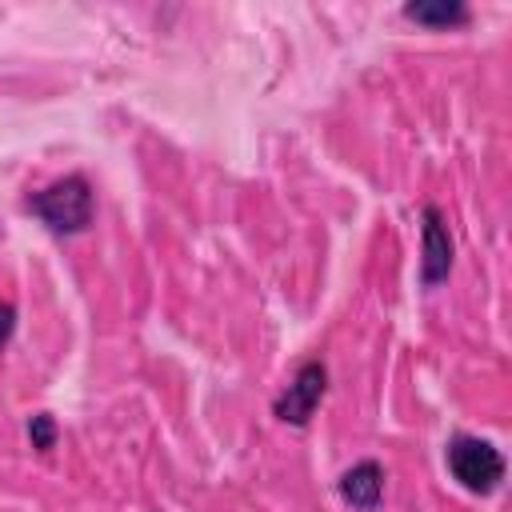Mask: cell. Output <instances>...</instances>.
<instances>
[{"instance_id":"1","label":"cell","mask_w":512,"mask_h":512,"mask_svg":"<svg viewBox=\"0 0 512 512\" xmlns=\"http://www.w3.org/2000/svg\"><path fill=\"white\" fill-rule=\"evenodd\" d=\"M24 208L56 236H76L92 224V212H96V192L88 184V176L80 172H68L36 192H28Z\"/></svg>"},{"instance_id":"2","label":"cell","mask_w":512,"mask_h":512,"mask_svg":"<svg viewBox=\"0 0 512 512\" xmlns=\"http://www.w3.org/2000/svg\"><path fill=\"white\" fill-rule=\"evenodd\" d=\"M444 464L452 472V480L472 492V496H488L500 488L504 480V456L492 440L484 436H468V432H456L448 444H444Z\"/></svg>"},{"instance_id":"3","label":"cell","mask_w":512,"mask_h":512,"mask_svg":"<svg viewBox=\"0 0 512 512\" xmlns=\"http://www.w3.org/2000/svg\"><path fill=\"white\" fill-rule=\"evenodd\" d=\"M324 392H328V368H324V360H304V364L296 368V376L288 380V388L272 400V416H276L280 424L304 428V424L312 420V412L320 408Z\"/></svg>"},{"instance_id":"4","label":"cell","mask_w":512,"mask_h":512,"mask_svg":"<svg viewBox=\"0 0 512 512\" xmlns=\"http://www.w3.org/2000/svg\"><path fill=\"white\" fill-rule=\"evenodd\" d=\"M452 260H456V244L444 224V212L436 204H424L420 208V284L424 288L444 284L452 272Z\"/></svg>"},{"instance_id":"5","label":"cell","mask_w":512,"mask_h":512,"mask_svg":"<svg viewBox=\"0 0 512 512\" xmlns=\"http://www.w3.org/2000/svg\"><path fill=\"white\" fill-rule=\"evenodd\" d=\"M336 492H340V500L348 508L376 512L380 500H384V468H380V460H356L352 468H344L340 480H336Z\"/></svg>"},{"instance_id":"6","label":"cell","mask_w":512,"mask_h":512,"mask_svg":"<svg viewBox=\"0 0 512 512\" xmlns=\"http://www.w3.org/2000/svg\"><path fill=\"white\" fill-rule=\"evenodd\" d=\"M400 12H404V20L424 24V28H460L472 20L468 4H460V0H408Z\"/></svg>"},{"instance_id":"7","label":"cell","mask_w":512,"mask_h":512,"mask_svg":"<svg viewBox=\"0 0 512 512\" xmlns=\"http://www.w3.org/2000/svg\"><path fill=\"white\" fill-rule=\"evenodd\" d=\"M28 440H32L36 452H52L56 448V416L52 412L28 416Z\"/></svg>"},{"instance_id":"8","label":"cell","mask_w":512,"mask_h":512,"mask_svg":"<svg viewBox=\"0 0 512 512\" xmlns=\"http://www.w3.org/2000/svg\"><path fill=\"white\" fill-rule=\"evenodd\" d=\"M12 332H16V304H0V352L8 348V340H12Z\"/></svg>"}]
</instances>
